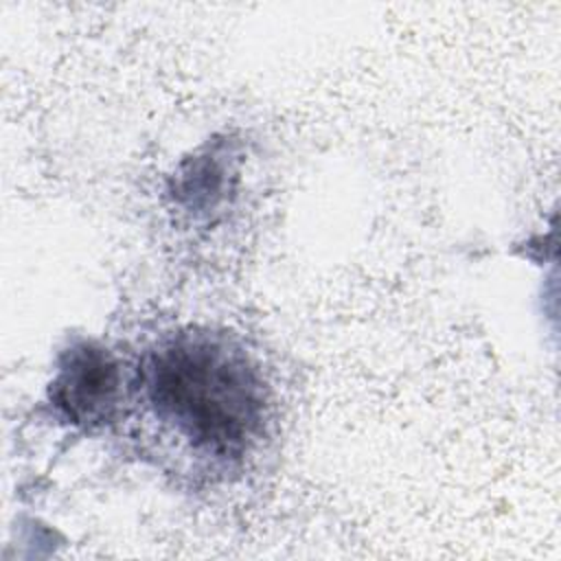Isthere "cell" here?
<instances>
[{
    "label": "cell",
    "instance_id": "1",
    "mask_svg": "<svg viewBox=\"0 0 561 561\" xmlns=\"http://www.w3.org/2000/svg\"><path fill=\"white\" fill-rule=\"evenodd\" d=\"M136 379L151 416L215 467L241 462L263 438V377L228 335L175 333L145 355Z\"/></svg>",
    "mask_w": 561,
    "mask_h": 561
},
{
    "label": "cell",
    "instance_id": "2",
    "mask_svg": "<svg viewBox=\"0 0 561 561\" xmlns=\"http://www.w3.org/2000/svg\"><path fill=\"white\" fill-rule=\"evenodd\" d=\"M48 399L72 425L85 430L107 425L123 399V375L116 357L88 340L68 346L57 362Z\"/></svg>",
    "mask_w": 561,
    "mask_h": 561
},
{
    "label": "cell",
    "instance_id": "3",
    "mask_svg": "<svg viewBox=\"0 0 561 561\" xmlns=\"http://www.w3.org/2000/svg\"><path fill=\"white\" fill-rule=\"evenodd\" d=\"M219 158L215 153L193 158L175 178V199L191 210H213L226 197V175H230V164L226 167Z\"/></svg>",
    "mask_w": 561,
    "mask_h": 561
}]
</instances>
